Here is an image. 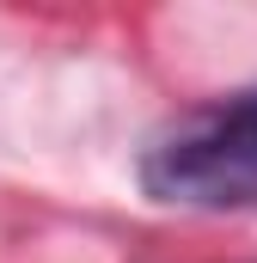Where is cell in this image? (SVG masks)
Here are the masks:
<instances>
[{
  "instance_id": "cell-1",
  "label": "cell",
  "mask_w": 257,
  "mask_h": 263,
  "mask_svg": "<svg viewBox=\"0 0 257 263\" xmlns=\"http://www.w3.org/2000/svg\"><path fill=\"white\" fill-rule=\"evenodd\" d=\"M141 184L178 208H257V92L178 117L147 147Z\"/></svg>"
}]
</instances>
